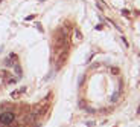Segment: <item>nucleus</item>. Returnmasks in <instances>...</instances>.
<instances>
[{"instance_id": "f257e3e1", "label": "nucleus", "mask_w": 140, "mask_h": 127, "mask_svg": "<svg viewBox=\"0 0 140 127\" xmlns=\"http://www.w3.org/2000/svg\"><path fill=\"white\" fill-rule=\"evenodd\" d=\"M14 121H15L14 112H11V110H3V112H0V124H2V126L8 127V126H11V124H14Z\"/></svg>"}, {"instance_id": "f03ea898", "label": "nucleus", "mask_w": 140, "mask_h": 127, "mask_svg": "<svg viewBox=\"0 0 140 127\" xmlns=\"http://www.w3.org/2000/svg\"><path fill=\"white\" fill-rule=\"evenodd\" d=\"M69 54H70V49H64V51H61V52H59L58 58H57V63H55V69H57V71L66 64L67 58H69Z\"/></svg>"}, {"instance_id": "7ed1b4c3", "label": "nucleus", "mask_w": 140, "mask_h": 127, "mask_svg": "<svg viewBox=\"0 0 140 127\" xmlns=\"http://www.w3.org/2000/svg\"><path fill=\"white\" fill-rule=\"evenodd\" d=\"M23 92H26V87H21V89H18V90H14L12 94H11V98H14V100H17Z\"/></svg>"}, {"instance_id": "20e7f679", "label": "nucleus", "mask_w": 140, "mask_h": 127, "mask_svg": "<svg viewBox=\"0 0 140 127\" xmlns=\"http://www.w3.org/2000/svg\"><path fill=\"white\" fill-rule=\"evenodd\" d=\"M119 96H120V90H116L114 94H113V96H111V101H113V103L119 101Z\"/></svg>"}, {"instance_id": "39448f33", "label": "nucleus", "mask_w": 140, "mask_h": 127, "mask_svg": "<svg viewBox=\"0 0 140 127\" xmlns=\"http://www.w3.org/2000/svg\"><path fill=\"white\" fill-rule=\"evenodd\" d=\"M75 35H76V38H82V34H81L79 31H78V29L75 31Z\"/></svg>"}, {"instance_id": "423d86ee", "label": "nucleus", "mask_w": 140, "mask_h": 127, "mask_svg": "<svg viewBox=\"0 0 140 127\" xmlns=\"http://www.w3.org/2000/svg\"><path fill=\"white\" fill-rule=\"evenodd\" d=\"M122 14H124L125 17H128V15H130V11H128V9H122Z\"/></svg>"}, {"instance_id": "0eeeda50", "label": "nucleus", "mask_w": 140, "mask_h": 127, "mask_svg": "<svg viewBox=\"0 0 140 127\" xmlns=\"http://www.w3.org/2000/svg\"><path fill=\"white\" fill-rule=\"evenodd\" d=\"M122 42H124V44L126 46V48H128V46H130V44H128V42H126V38H125V37H122Z\"/></svg>"}, {"instance_id": "6e6552de", "label": "nucleus", "mask_w": 140, "mask_h": 127, "mask_svg": "<svg viewBox=\"0 0 140 127\" xmlns=\"http://www.w3.org/2000/svg\"><path fill=\"white\" fill-rule=\"evenodd\" d=\"M96 5H98V8H99V9H104V5H102V3H100V2H98Z\"/></svg>"}, {"instance_id": "1a4fd4ad", "label": "nucleus", "mask_w": 140, "mask_h": 127, "mask_svg": "<svg viewBox=\"0 0 140 127\" xmlns=\"http://www.w3.org/2000/svg\"><path fill=\"white\" fill-rule=\"evenodd\" d=\"M37 28H38V31H40V32H43V28H41L40 23H37Z\"/></svg>"}, {"instance_id": "9d476101", "label": "nucleus", "mask_w": 140, "mask_h": 127, "mask_svg": "<svg viewBox=\"0 0 140 127\" xmlns=\"http://www.w3.org/2000/svg\"><path fill=\"white\" fill-rule=\"evenodd\" d=\"M137 113H140V106H139V109H137Z\"/></svg>"}]
</instances>
